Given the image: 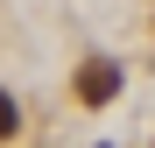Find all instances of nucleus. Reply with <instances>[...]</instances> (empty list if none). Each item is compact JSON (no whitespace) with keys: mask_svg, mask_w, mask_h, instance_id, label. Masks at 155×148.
Masks as SVG:
<instances>
[{"mask_svg":"<svg viewBox=\"0 0 155 148\" xmlns=\"http://www.w3.org/2000/svg\"><path fill=\"white\" fill-rule=\"evenodd\" d=\"M113 92H120V64H113V57H85V71H78V99H85V106H106Z\"/></svg>","mask_w":155,"mask_h":148,"instance_id":"1","label":"nucleus"},{"mask_svg":"<svg viewBox=\"0 0 155 148\" xmlns=\"http://www.w3.org/2000/svg\"><path fill=\"white\" fill-rule=\"evenodd\" d=\"M14 127H21V106H14V99H7V92H0V141H7Z\"/></svg>","mask_w":155,"mask_h":148,"instance_id":"2","label":"nucleus"}]
</instances>
